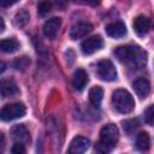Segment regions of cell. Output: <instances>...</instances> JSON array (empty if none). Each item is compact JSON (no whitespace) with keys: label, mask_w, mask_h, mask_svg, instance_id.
<instances>
[{"label":"cell","mask_w":154,"mask_h":154,"mask_svg":"<svg viewBox=\"0 0 154 154\" xmlns=\"http://www.w3.org/2000/svg\"><path fill=\"white\" fill-rule=\"evenodd\" d=\"M11 137L14 142H18V143H23V144H26L30 142V134L28 131V129L23 125V124H19V125H14L11 130Z\"/></svg>","instance_id":"obj_9"},{"label":"cell","mask_w":154,"mask_h":154,"mask_svg":"<svg viewBox=\"0 0 154 154\" xmlns=\"http://www.w3.org/2000/svg\"><path fill=\"white\" fill-rule=\"evenodd\" d=\"M132 88L140 99H146L150 93V84L146 78H137L132 83Z\"/></svg>","instance_id":"obj_13"},{"label":"cell","mask_w":154,"mask_h":154,"mask_svg":"<svg viewBox=\"0 0 154 154\" xmlns=\"http://www.w3.org/2000/svg\"><path fill=\"white\" fill-rule=\"evenodd\" d=\"M67 2V0H57V4H59L60 6H64Z\"/></svg>","instance_id":"obj_30"},{"label":"cell","mask_w":154,"mask_h":154,"mask_svg":"<svg viewBox=\"0 0 154 154\" xmlns=\"http://www.w3.org/2000/svg\"><path fill=\"white\" fill-rule=\"evenodd\" d=\"M90 146V141L89 138L87 137H83V136H76L71 143H70V147H69V153L71 154H81V153H84Z\"/></svg>","instance_id":"obj_8"},{"label":"cell","mask_w":154,"mask_h":154,"mask_svg":"<svg viewBox=\"0 0 154 154\" xmlns=\"http://www.w3.org/2000/svg\"><path fill=\"white\" fill-rule=\"evenodd\" d=\"M134 30L138 36H144L150 30V19L144 16H138L134 20Z\"/></svg>","instance_id":"obj_12"},{"label":"cell","mask_w":154,"mask_h":154,"mask_svg":"<svg viewBox=\"0 0 154 154\" xmlns=\"http://www.w3.org/2000/svg\"><path fill=\"white\" fill-rule=\"evenodd\" d=\"M51 8H52V5H51L49 1H42V2H40L38 7H37V11H38L40 16H46L51 11Z\"/></svg>","instance_id":"obj_23"},{"label":"cell","mask_w":154,"mask_h":154,"mask_svg":"<svg viewBox=\"0 0 154 154\" xmlns=\"http://www.w3.org/2000/svg\"><path fill=\"white\" fill-rule=\"evenodd\" d=\"M112 103L114 108L123 114L130 113L135 107V100L132 95L125 89H117L112 94Z\"/></svg>","instance_id":"obj_2"},{"label":"cell","mask_w":154,"mask_h":154,"mask_svg":"<svg viewBox=\"0 0 154 154\" xmlns=\"http://www.w3.org/2000/svg\"><path fill=\"white\" fill-rule=\"evenodd\" d=\"M19 0H0V6L1 7H8L14 5L16 2H18Z\"/></svg>","instance_id":"obj_25"},{"label":"cell","mask_w":154,"mask_h":154,"mask_svg":"<svg viewBox=\"0 0 154 154\" xmlns=\"http://www.w3.org/2000/svg\"><path fill=\"white\" fill-rule=\"evenodd\" d=\"M30 65V59L28 57H20V58H17L14 61H13V67L18 71H25L28 69V66Z\"/></svg>","instance_id":"obj_20"},{"label":"cell","mask_w":154,"mask_h":154,"mask_svg":"<svg viewBox=\"0 0 154 154\" xmlns=\"http://www.w3.org/2000/svg\"><path fill=\"white\" fill-rule=\"evenodd\" d=\"M85 4H88V5H90V6H96V5H99L100 2H101V0H83Z\"/></svg>","instance_id":"obj_27"},{"label":"cell","mask_w":154,"mask_h":154,"mask_svg":"<svg viewBox=\"0 0 154 154\" xmlns=\"http://www.w3.org/2000/svg\"><path fill=\"white\" fill-rule=\"evenodd\" d=\"M144 122L148 124V125H153V122H154V108L153 106H148L147 109L144 111Z\"/></svg>","instance_id":"obj_22"},{"label":"cell","mask_w":154,"mask_h":154,"mask_svg":"<svg viewBox=\"0 0 154 154\" xmlns=\"http://www.w3.org/2000/svg\"><path fill=\"white\" fill-rule=\"evenodd\" d=\"M118 137H119V131L114 124H107L102 126L100 131V143L105 144L112 150L118 142Z\"/></svg>","instance_id":"obj_4"},{"label":"cell","mask_w":154,"mask_h":154,"mask_svg":"<svg viewBox=\"0 0 154 154\" xmlns=\"http://www.w3.org/2000/svg\"><path fill=\"white\" fill-rule=\"evenodd\" d=\"M29 19H30L29 12H28L25 8H22V10H19V11L14 14V17H13V24H14V26H17V28H22V26H24V25L28 24Z\"/></svg>","instance_id":"obj_17"},{"label":"cell","mask_w":154,"mask_h":154,"mask_svg":"<svg viewBox=\"0 0 154 154\" xmlns=\"http://www.w3.org/2000/svg\"><path fill=\"white\" fill-rule=\"evenodd\" d=\"M91 30H93V25L89 22H79L78 24H76L71 28L70 38H72V40L81 38V37L85 36L87 34H89Z\"/></svg>","instance_id":"obj_11"},{"label":"cell","mask_w":154,"mask_h":154,"mask_svg":"<svg viewBox=\"0 0 154 154\" xmlns=\"http://www.w3.org/2000/svg\"><path fill=\"white\" fill-rule=\"evenodd\" d=\"M60 26H61V19L59 17H53L43 24V28H42L43 35L47 38H54L57 36Z\"/></svg>","instance_id":"obj_7"},{"label":"cell","mask_w":154,"mask_h":154,"mask_svg":"<svg viewBox=\"0 0 154 154\" xmlns=\"http://www.w3.org/2000/svg\"><path fill=\"white\" fill-rule=\"evenodd\" d=\"M25 112H26V109L23 103H20V102L10 103V105L4 106L0 109V119L4 122H11V120L23 117L25 114Z\"/></svg>","instance_id":"obj_3"},{"label":"cell","mask_w":154,"mask_h":154,"mask_svg":"<svg viewBox=\"0 0 154 154\" xmlns=\"http://www.w3.org/2000/svg\"><path fill=\"white\" fill-rule=\"evenodd\" d=\"M5 69H6V65H5V63H4L2 60H0V73H2V72L5 71Z\"/></svg>","instance_id":"obj_29"},{"label":"cell","mask_w":154,"mask_h":154,"mask_svg":"<svg viewBox=\"0 0 154 154\" xmlns=\"http://www.w3.org/2000/svg\"><path fill=\"white\" fill-rule=\"evenodd\" d=\"M19 93L17 83L12 78H4L0 79V94L4 97H10L14 96Z\"/></svg>","instance_id":"obj_10"},{"label":"cell","mask_w":154,"mask_h":154,"mask_svg":"<svg viewBox=\"0 0 154 154\" xmlns=\"http://www.w3.org/2000/svg\"><path fill=\"white\" fill-rule=\"evenodd\" d=\"M138 125H140V123H138V119H128V120H125L124 123H123V129H124V131L125 132H128V134H132L137 128H138Z\"/></svg>","instance_id":"obj_21"},{"label":"cell","mask_w":154,"mask_h":154,"mask_svg":"<svg viewBox=\"0 0 154 154\" xmlns=\"http://www.w3.org/2000/svg\"><path fill=\"white\" fill-rule=\"evenodd\" d=\"M106 34L113 38H119V37H123L125 36L126 34V26L124 23L122 22H113V23H109L107 26H106Z\"/></svg>","instance_id":"obj_14"},{"label":"cell","mask_w":154,"mask_h":154,"mask_svg":"<svg viewBox=\"0 0 154 154\" xmlns=\"http://www.w3.org/2000/svg\"><path fill=\"white\" fill-rule=\"evenodd\" d=\"M102 96H103V90L101 87H93L89 90V100L96 107L100 106V103L102 101Z\"/></svg>","instance_id":"obj_19"},{"label":"cell","mask_w":154,"mask_h":154,"mask_svg":"<svg viewBox=\"0 0 154 154\" xmlns=\"http://www.w3.org/2000/svg\"><path fill=\"white\" fill-rule=\"evenodd\" d=\"M88 73L83 70V69H77L76 72L73 73V78H72V85L76 90H83L85 88V85L88 84Z\"/></svg>","instance_id":"obj_15"},{"label":"cell","mask_w":154,"mask_h":154,"mask_svg":"<svg viewBox=\"0 0 154 154\" xmlns=\"http://www.w3.org/2000/svg\"><path fill=\"white\" fill-rule=\"evenodd\" d=\"M149 147H150V137H149V135L147 132H144V131L140 132L137 135V137H136V148L138 150L144 152V150H148Z\"/></svg>","instance_id":"obj_18"},{"label":"cell","mask_w":154,"mask_h":154,"mask_svg":"<svg viewBox=\"0 0 154 154\" xmlns=\"http://www.w3.org/2000/svg\"><path fill=\"white\" fill-rule=\"evenodd\" d=\"M113 54L119 61L128 63L131 66H136V67L143 66L147 61L146 52H142L138 46H132V45L119 46L113 51Z\"/></svg>","instance_id":"obj_1"},{"label":"cell","mask_w":154,"mask_h":154,"mask_svg":"<svg viewBox=\"0 0 154 154\" xmlns=\"http://www.w3.org/2000/svg\"><path fill=\"white\" fill-rule=\"evenodd\" d=\"M5 144H6V142H5V136H4L2 132H0V153H2V152L5 150Z\"/></svg>","instance_id":"obj_26"},{"label":"cell","mask_w":154,"mask_h":154,"mask_svg":"<svg viewBox=\"0 0 154 154\" xmlns=\"http://www.w3.org/2000/svg\"><path fill=\"white\" fill-rule=\"evenodd\" d=\"M97 75L102 81H114L117 79V70L116 66L113 65V63L111 60H101L97 64Z\"/></svg>","instance_id":"obj_5"},{"label":"cell","mask_w":154,"mask_h":154,"mask_svg":"<svg viewBox=\"0 0 154 154\" xmlns=\"http://www.w3.org/2000/svg\"><path fill=\"white\" fill-rule=\"evenodd\" d=\"M11 150H12L13 154H23V153H25L24 144L23 143H18V142H14V144H13Z\"/></svg>","instance_id":"obj_24"},{"label":"cell","mask_w":154,"mask_h":154,"mask_svg":"<svg viewBox=\"0 0 154 154\" xmlns=\"http://www.w3.org/2000/svg\"><path fill=\"white\" fill-rule=\"evenodd\" d=\"M19 49V42L14 38L0 40V51L5 53H13Z\"/></svg>","instance_id":"obj_16"},{"label":"cell","mask_w":154,"mask_h":154,"mask_svg":"<svg viewBox=\"0 0 154 154\" xmlns=\"http://www.w3.org/2000/svg\"><path fill=\"white\" fill-rule=\"evenodd\" d=\"M4 29H5V22H4V19L0 17V32H2Z\"/></svg>","instance_id":"obj_28"},{"label":"cell","mask_w":154,"mask_h":154,"mask_svg":"<svg viewBox=\"0 0 154 154\" xmlns=\"http://www.w3.org/2000/svg\"><path fill=\"white\" fill-rule=\"evenodd\" d=\"M103 46V41L101 38V36H91L85 38L82 43H81V49L83 52V54L85 55H90L97 51H100Z\"/></svg>","instance_id":"obj_6"}]
</instances>
